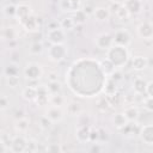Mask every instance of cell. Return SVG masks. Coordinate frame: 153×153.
<instances>
[{"instance_id":"cell-1","label":"cell","mask_w":153,"mask_h":153,"mask_svg":"<svg viewBox=\"0 0 153 153\" xmlns=\"http://www.w3.org/2000/svg\"><path fill=\"white\" fill-rule=\"evenodd\" d=\"M106 59L110 60L116 68H121L128 62L129 51L127 47L111 45L109 49H106Z\"/></svg>"},{"instance_id":"cell-2","label":"cell","mask_w":153,"mask_h":153,"mask_svg":"<svg viewBox=\"0 0 153 153\" xmlns=\"http://www.w3.org/2000/svg\"><path fill=\"white\" fill-rule=\"evenodd\" d=\"M68 54V48L63 44H50V47L47 50V56L48 59L54 62V63H59L61 61H63L67 57Z\"/></svg>"},{"instance_id":"cell-3","label":"cell","mask_w":153,"mask_h":153,"mask_svg":"<svg viewBox=\"0 0 153 153\" xmlns=\"http://www.w3.org/2000/svg\"><path fill=\"white\" fill-rule=\"evenodd\" d=\"M23 74L29 81H38L43 76V68L37 62H29L23 69Z\"/></svg>"},{"instance_id":"cell-4","label":"cell","mask_w":153,"mask_h":153,"mask_svg":"<svg viewBox=\"0 0 153 153\" xmlns=\"http://www.w3.org/2000/svg\"><path fill=\"white\" fill-rule=\"evenodd\" d=\"M45 37L50 44H63L66 42V31L60 26L47 30Z\"/></svg>"},{"instance_id":"cell-5","label":"cell","mask_w":153,"mask_h":153,"mask_svg":"<svg viewBox=\"0 0 153 153\" xmlns=\"http://www.w3.org/2000/svg\"><path fill=\"white\" fill-rule=\"evenodd\" d=\"M112 43L114 45L120 47H128L131 43V35L127 29H118L112 35Z\"/></svg>"},{"instance_id":"cell-6","label":"cell","mask_w":153,"mask_h":153,"mask_svg":"<svg viewBox=\"0 0 153 153\" xmlns=\"http://www.w3.org/2000/svg\"><path fill=\"white\" fill-rule=\"evenodd\" d=\"M137 36L143 41H151L153 38V24L151 20H145L140 23L136 27Z\"/></svg>"},{"instance_id":"cell-7","label":"cell","mask_w":153,"mask_h":153,"mask_svg":"<svg viewBox=\"0 0 153 153\" xmlns=\"http://www.w3.org/2000/svg\"><path fill=\"white\" fill-rule=\"evenodd\" d=\"M19 25H20L26 32H30V33L36 32V31L39 30V22H38V18H37L33 13L30 14L29 17H26L24 20H22V22L19 23Z\"/></svg>"},{"instance_id":"cell-8","label":"cell","mask_w":153,"mask_h":153,"mask_svg":"<svg viewBox=\"0 0 153 153\" xmlns=\"http://www.w3.org/2000/svg\"><path fill=\"white\" fill-rule=\"evenodd\" d=\"M44 116L51 122V123H59L65 118V111L60 106H50L45 110Z\"/></svg>"},{"instance_id":"cell-9","label":"cell","mask_w":153,"mask_h":153,"mask_svg":"<svg viewBox=\"0 0 153 153\" xmlns=\"http://www.w3.org/2000/svg\"><path fill=\"white\" fill-rule=\"evenodd\" d=\"M26 145H27V140L25 139V136L18 134L12 139L10 145V151L13 153H23L26 151Z\"/></svg>"},{"instance_id":"cell-10","label":"cell","mask_w":153,"mask_h":153,"mask_svg":"<svg viewBox=\"0 0 153 153\" xmlns=\"http://www.w3.org/2000/svg\"><path fill=\"white\" fill-rule=\"evenodd\" d=\"M137 134L145 145H147V146L153 145V126L152 124H145V126L140 127Z\"/></svg>"},{"instance_id":"cell-11","label":"cell","mask_w":153,"mask_h":153,"mask_svg":"<svg viewBox=\"0 0 153 153\" xmlns=\"http://www.w3.org/2000/svg\"><path fill=\"white\" fill-rule=\"evenodd\" d=\"M94 44H96L97 48H99L102 50L109 49L111 45H114V43H112V35H110L109 32L99 33L96 37V39H94Z\"/></svg>"},{"instance_id":"cell-12","label":"cell","mask_w":153,"mask_h":153,"mask_svg":"<svg viewBox=\"0 0 153 153\" xmlns=\"http://www.w3.org/2000/svg\"><path fill=\"white\" fill-rule=\"evenodd\" d=\"M32 13H33L32 7L26 2H20V4L16 5V16H14V18L18 20V23H20L22 20H24L26 17H29Z\"/></svg>"},{"instance_id":"cell-13","label":"cell","mask_w":153,"mask_h":153,"mask_svg":"<svg viewBox=\"0 0 153 153\" xmlns=\"http://www.w3.org/2000/svg\"><path fill=\"white\" fill-rule=\"evenodd\" d=\"M36 90H37V97L35 99V103L38 105V106H45L49 104V92H48V88H47V85H39V86H36Z\"/></svg>"},{"instance_id":"cell-14","label":"cell","mask_w":153,"mask_h":153,"mask_svg":"<svg viewBox=\"0 0 153 153\" xmlns=\"http://www.w3.org/2000/svg\"><path fill=\"white\" fill-rule=\"evenodd\" d=\"M122 5L128 11L129 16H137L142 11V2H141V0H123Z\"/></svg>"},{"instance_id":"cell-15","label":"cell","mask_w":153,"mask_h":153,"mask_svg":"<svg viewBox=\"0 0 153 153\" xmlns=\"http://www.w3.org/2000/svg\"><path fill=\"white\" fill-rule=\"evenodd\" d=\"M81 1L80 0H60V8L62 12L74 13L75 11L80 10Z\"/></svg>"},{"instance_id":"cell-16","label":"cell","mask_w":153,"mask_h":153,"mask_svg":"<svg viewBox=\"0 0 153 153\" xmlns=\"http://www.w3.org/2000/svg\"><path fill=\"white\" fill-rule=\"evenodd\" d=\"M90 130L91 127L87 124H79V127L75 130V137L79 142L85 143V142H90Z\"/></svg>"},{"instance_id":"cell-17","label":"cell","mask_w":153,"mask_h":153,"mask_svg":"<svg viewBox=\"0 0 153 153\" xmlns=\"http://www.w3.org/2000/svg\"><path fill=\"white\" fill-rule=\"evenodd\" d=\"M131 67L137 72L145 71L148 67V59L142 55H136L131 59Z\"/></svg>"},{"instance_id":"cell-18","label":"cell","mask_w":153,"mask_h":153,"mask_svg":"<svg viewBox=\"0 0 153 153\" xmlns=\"http://www.w3.org/2000/svg\"><path fill=\"white\" fill-rule=\"evenodd\" d=\"M92 14H93V18L97 22H106V20H109L111 12L106 7H96L93 10Z\"/></svg>"},{"instance_id":"cell-19","label":"cell","mask_w":153,"mask_h":153,"mask_svg":"<svg viewBox=\"0 0 153 153\" xmlns=\"http://www.w3.org/2000/svg\"><path fill=\"white\" fill-rule=\"evenodd\" d=\"M99 67H100V71L103 72V74H104L105 76H111V75L115 73V71H116V67H115V66L112 65V62H111L110 60H108L106 57L99 62Z\"/></svg>"},{"instance_id":"cell-20","label":"cell","mask_w":153,"mask_h":153,"mask_svg":"<svg viewBox=\"0 0 153 153\" xmlns=\"http://www.w3.org/2000/svg\"><path fill=\"white\" fill-rule=\"evenodd\" d=\"M123 115L126 116V118L128 120V122H136L139 116H140V111H139V108L135 106V105H130L128 108L124 109L123 111Z\"/></svg>"},{"instance_id":"cell-21","label":"cell","mask_w":153,"mask_h":153,"mask_svg":"<svg viewBox=\"0 0 153 153\" xmlns=\"http://www.w3.org/2000/svg\"><path fill=\"white\" fill-rule=\"evenodd\" d=\"M30 127V121L26 118V117H20L18 120H16L14 122V130L18 133V134H24L27 131Z\"/></svg>"},{"instance_id":"cell-22","label":"cell","mask_w":153,"mask_h":153,"mask_svg":"<svg viewBox=\"0 0 153 153\" xmlns=\"http://www.w3.org/2000/svg\"><path fill=\"white\" fill-rule=\"evenodd\" d=\"M22 97L24 100L26 102H35L36 97H37V90L36 86H26L25 88H23L22 91Z\"/></svg>"},{"instance_id":"cell-23","label":"cell","mask_w":153,"mask_h":153,"mask_svg":"<svg viewBox=\"0 0 153 153\" xmlns=\"http://www.w3.org/2000/svg\"><path fill=\"white\" fill-rule=\"evenodd\" d=\"M147 81L142 76H137L133 80V90L136 94H145V88H146Z\"/></svg>"},{"instance_id":"cell-24","label":"cell","mask_w":153,"mask_h":153,"mask_svg":"<svg viewBox=\"0 0 153 153\" xmlns=\"http://www.w3.org/2000/svg\"><path fill=\"white\" fill-rule=\"evenodd\" d=\"M82 112V105L79 102H69L67 104V114L69 116H79Z\"/></svg>"},{"instance_id":"cell-25","label":"cell","mask_w":153,"mask_h":153,"mask_svg":"<svg viewBox=\"0 0 153 153\" xmlns=\"http://www.w3.org/2000/svg\"><path fill=\"white\" fill-rule=\"evenodd\" d=\"M49 104L53 106H60L62 108L66 104V98L62 96V93H55L49 96Z\"/></svg>"},{"instance_id":"cell-26","label":"cell","mask_w":153,"mask_h":153,"mask_svg":"<svg viewBox=\"0 0 153 153\" xmlns=\"http://www.w3.org/2000/svg\"><path fill=\"white\" fill-rule=\"evenodd\" d=\"M112 123H114L115 128H117L120 130L121 128H123L128 123V120L126 118V116L123 115V112H118V114H115L112 116Z\"/></svg>"},{"instance_id":"cell-27","label":"cell","mask_w":153,"mask_h":153,"mask_svg":"<svg viewBox=\"0 0 153 153\" xmlns=\"http://www.w3.org/2000/svg\"><path fill=\"white\" fill-rule=\"evenodd\" d=\"M72 18H73L75 25H84L86 23V20H87V14L85 13L84 10H78V11H75L73 13Z\"/></svg>"},{"instance_id":"cell-28","label":"cell","mask_w":153,"mask_h":153,"mask_svg":"<svg viewBox=\"0 0 153 153\" xmlns=\"http://www.w3.org/2000/svg\"><path fill=\"white\" fill-rule=\"evenodd\" d=\"M59 25H60V27H61L62 30H65V31H71V30H73V29L76 26L72 17H65V18H62V19L60 20Z\"/></svg>"},{"instance_id":"cell-29","label":"cell","mask_w":153,"mask_h":153,"mask_svg":"<svg viewBox=\"0 0 153 153\" xmlns=\"http://www.w3.org/2000/svg\"><path fill=\"white\" fill-rule=\"evenodd\" d=\"M47 88H48L49 94L61 93V92H62V84H61L59 80H55V81H49V82H48V85H47Z\"/></svg>"},{"instance_id":"cell-30","label":"cell","mask_w":153,"mask_h":153,"mask_svg":"<svg viewBox=\"0 0 153 153\" xmlns=\"http://www.w3.org/2000/svg\"><path fill=\"white\" fill-rule=\"evenodd\" d=\"M103 91L105 92V96H110V94H114L117 92V86H116V82L112 81V80H105L104 82V87H103Z\"/></svg>"},{"instance_id":"cell-31","label":"cell","mask_w":153,"mask_h":153,"mask_svg":"<svg viewBox=\"0 0 153 153\" xmlns=\"http://www.w3.org/2000/svg\"><path fill=\"white\" fill-rule=\"evenodd\" d=\"M122 100H123V99H122V96H121L120 93H117V92L106 97V102H108V104L111 105V106H120V105L122 104Z\"/></svg>"},{"instance_id":"cell-32","label":"cell","mask_w":153,"mask_h":153,"mask_svg":"<svg viewBox=\"0 0 153 153\" xmlns=\"http://www.w3.org/2000/svg\"><path fill=\"white\" fill-rule=\"evenodd\" d=\"M5 82L10 88H17L20 84L19 75H11V76H5Z\"/></svg>"},{"instance_id":"cell-33","label":"cell","mask_w":153,"mask_h":153,"mask_svg":"<svg viewBox=\"0 0 153 153\" xmlns=\"http://www.w3.org/2000/svg\"><path fill=\"white\" fill-rule=\"evenodd\" d=\"M5 76H11V75H19V68L16 63H10L5 67L4 69Z\"/></svg>"},{"instance_id":"cell-34","label":"cell","mask_w":153,"mask_h":153,"mask_svg":"<svg viewBox=\"0 0 153 153\" xmlns=\"http://www.w3.org/2000/svg\"><path fill=\"white\" fill-rule=\"evenodd\" d=\"M114 13H115L116 18H118V19H121V20H126V19H128V18L130 17L129 13H128V11L124 8V6H123L122 4L116 8V11H115Z\"/></svg>"},{"instance_id":"cell-35","label":"cell","mask_w":153,"mask_h":153,"mask_svg":"<svg viewBox=\"0 0 153 153\" xmlns=\"http://www.w3.org/2000/svg\"><path fill=\"white\" fill-rule=\"evenodd\" d=\"M43 44H42V42H33V43H31V45L29 47V51H30V54H32V55H41L42 53H43Z\"/></svg>"},{"instance_id":"cell-36","label":"cell","mask_w":153,"mask_h":153,"mask_svg":"<svg viewBox=\"0 0 153 153\" xmlns=\"http://www.w3.org/2000/svg\"><path fill=\"white\" fill-rule=\"evenodd\" d=\"M2 13L8 18H14V16H16V5L14 4H7L2 8Z\"/></svg>"},{"instance_id":"cell-37","label":"cell","mask_w":153,"mask_h":153,"mask_svg":"<svg viewBox=\"0 0 153 153\" xmlns=\"http://www.w3.org/2000/svg\"><path fill=\"white\" fill-rule=\"evenodd\" d=\"M4 37L8 41H14L17 39L18 37V33H17V30L14 27H6L4 30Z\"/></svg>"},{"instance_id":"cell-38","label":"cell","mask_w":153,"mask_h":153,"mask_svg":"<svg viewBox=\"0 0 153 153\" xmlns=\"http://www.w3.org/2000/svg\"><path fill=\"white\" fill-rule=\"evenodd\" d=\"M45 151L50 152V153H60V152L63 151V148H62V146L60 143H49L45 147Z\"/></svg>"},{"instance_id":"cell-39","label":"cell","mask_w":153,"mask_h":153,"mask_svg":"<svg viewBox=\"0 0 153 153\" xmlns=\"http://www.w3.org/2000/svg\"><path fill=\"white\" fill-rule=\"evenodd\" d=\"M142 105H143V108H145L148 112H152V111H153V98H152V97H146V98H143Z\"/></svg>"},{"instance_id":"cell-40","label":"cell","mask_w":153,"mask_h":153,"mask_svg":"<svg viewBox=\"0 0 153 153\" xmlns=\"http://www.w3.org/2000/svg\"><path fill=\"white\" fill-rule=\"evenodd\" d=\"M145 94L146 97H152L153 98V81L148 80L146 84V88H145Z\"/></svg>"},{"instance_id":"cell-41","label":"cell","mask_w":153,"mask_h":153,"mask_svg":"<svg viewBox=\"0 0 153 153\" xmlns=\"http://www.w3.org/2000/svg\"><path fill=\"white\" fill-rule=\"evenodd\" d=\"M37 149H38L37 142L33 141V140H29L27 141V145H26V151L25 152H36Z\"/></svg>"},{"instance_id":"cell-42","label":"cell","mask_w":153,"mask_h":153,"mask_svg":"<svg viewBox=\"0 0 153 153\" xmlns=\"http://www.w3.org/2000/svg\"><path fill=\"white\" fill-rule=\"evenodd\" d=\"M99 141V131L97 129H92L90 130V142H96Z\"/></svg>"},{"instance_id":"cell-43","label":"cell","mask_w":153,"mask_h":153,"mask_svg":"<svg viewBox=\"0 0 153 153\" xmlns=\"http://www.w3.org/2000/svg\"><path fill=\"white\" fill-rule=\"evenodd\" d=\"M51 122L45 117V116H43V117H41V128L42 129H44V130H47V129H49L50 127H51Z\"/></svg>"},{"instance_id":"cell-44","label":"cell","mask_w":153,"mask_h":153,"mask_svg":"<svg viewBox=\"0 0 153 153\" xmlns=\"http://www.w3.org/2000/svg\"><path fill=\"white\" fill-rule=\"evenodd\" d=\"M8 105H10V100H8V98L5 97V96H1V97H0V110H5V109H7Z\"/></svg>"},{"instance_id":"cell-45","label":"cell","mask_w":153,"mask_h":153,"mask_svg":"<svg viewBox=\"0 0 153 153\" xmlns=\"http://www.w3.org/2000/svg\"><path fill=\"white\" fill-rule=\"evenodd\" d=\"M6 151H7L6 143H5L2 140H0V153H2V152H6Z\"/></svg>"},{"instance_id":"cell-46","label":"cell","mask_w":153,"mask_h":153,"mask_svg":"<svg viewBox=\"0 0 153 153\" xmlns=\"http://www.w3.org/2000/svg\"><path fill=\"white\" fill-rule=\"evenodd\" d=\"M57 80V74L56 73H50L49 74V81H55Z\"/></svg>"},{"instance_id":"cell-47","label":"cell","mask_w":153,"mask_h":153,"mask_svg":"<svg viewBox=\"0 0 153 153\" xmlns=\"http://www.w3.org/2000/svg\"><path fill=\"white\" fill-rule=\"evenodd\" d=\"M110 1H111V4H122L123 0H110Z\"/></svg>"}]
</instances>
